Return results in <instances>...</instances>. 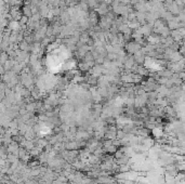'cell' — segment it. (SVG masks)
Returning a JSON list of instances; mask_svg holds the SVG:
<instances>
[{
  "instance_id": "cell-1",
  "label": "cell",
  "mask_w": 185,
  "mask_h": 184,
  "mask_svg": "<svg viewBox=\"0 0 185 184\" xmlns=\"http://www.w3.org/2000/svg\"><path fill=\"white\" fill-rule=\"evenodd\" d=\"M123 137H125L123 132H122V131H118V133H117V138H118V139H121V138H123Z\"/></svg>"
},
{
  "instance_id": "cell-2",
  "label": "cell",
  "mask_w": 185,
  "mask_h": 184,
  "mask_svg": "<svg viewBox=\"0 0 185 184\" xmlns=\"http://www.w3.org/2000/svg\"><path fill=\"white\" fill-rule=\"evenodd\" d=\"M3 73H4V68L2 66H0V75H3Z\"/></svg>"
}]
</instances>
